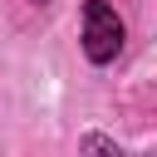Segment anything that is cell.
<instances>
[{
  "label": "cell",
  "instance_id": "obj_4",
  "mask_svg": "<svg viewBox=\"0 0 157 157\" xmlns=\"http://www.w3.org/2000/svg\"><path fill=\"white\" fill-rule=\"evenodd\" d=\"M137 157H157V152H152V147H147V152H137Z\"/></svg>",
  "mask_w": 157,
  "mask_h": 157
},
{
  "label": "cell",
  "instance_id": "obj_3",
  "mask_svg": "<svg viewBox=\"0 0 157 157\" xmlns=\"http://www.w3.org/2000/svg\"><path fill=\"white\" fill-rule=\"evenodd\" d=\"M29 5H34V10H44V5H49V0H29Z\"/></svg>",
  "mask_w": 157,
  "mask_h": 157
},
{
  "label": "cell",
  "instance_id": "obj_1",
  "mask_svg": "<svg viewBox=\"0 0 157 157\" xmlns=\"http://www.w3.org/2000/svg\"><path fill=\"white\" fill-rule=\"evenodd\" d=\"M128 44V20L118 15L113 0H78V54L93 64V69H108L118 64Z\"/></svg>",
  "mask_w": 157,
  "mask_h": 157
},
{
  "label": "cell",
  "instance_id": "obj_2",
  "mask_svg": "<svg viewBox=\"0 0 157 157\" xmlns=\"http://www.w3.org/2000/svg\"><path fill=\"white\" fill-rule=\"evenodd\" d=\"M78 157H128L118 147V137H108L103 128H83L78 132Z\"/></svg>",
  "mask_w": 157,
  "mask_h": 157
}]
</instances>
